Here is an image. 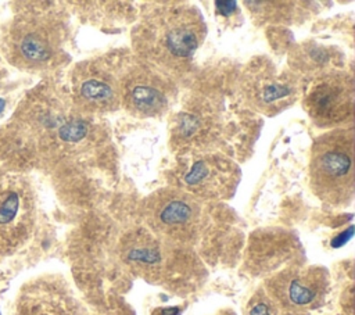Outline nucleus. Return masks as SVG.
Here are the masks:
<instances>
[{"label": "nucleus", "instance_id": "obj_1", "mask_svg": "<svg viewBox=\"0 0 355 315\" xmlns=\"http://www.w3.org/2000/svg\"><path fill=\"white\" fill-rule=\"evenodd\" d=\"M207 33L197 7L186 3H162L144 14L132 32L136 58L171 76L189 69Z\"/></svg>", "mask_w": 355, "mask_h": 315}, {"label": "nucleus", "instance_id": "obj_2", "mask_svg": "<svg viewBox=\"0 0 355 315\" xmlns=\"http://www.w3.org/2000/svg\"><path fill=\"white\" fill-rule=\"evenodd\" d=\"M309 182L313 193L330 204H345L352 198V128L331 129L315 140L311 151Z\"/></svg>", "mask_w": 355, "mask_h": 315}, {"label": "nucleus", "instance_id": "obj_3", "mask_svg": "<svg viewBox=\"0 0 355 315\" xmlns=\"http://www.w3.org/2000/svg\"><path fill=\"white\" fill-rule=\"evenodd\" d=\"M130 56L110 53L78 64L72 72V103L86 115L121 107V83Z\"/></svg>", "mask_w": 355, "mask_h": 315}, {"label": "nucleus", "instance_id": "obj_4", "mask_svg": "<svg viewBox=\"0 0 355 315\" xmlns=\"http://www.w3.org/2000/svg\"><path fill=\"white\" fill-rule=\"evenodd\" d=\"M175 94L171 76L130 56L122 75L121 105L139 118H155L171 107Z\"/></svg>", "mask_w": 355, "mask_h": 315}, {"label": "nucleus", "instance_id": "obj_5", "mask_svg": "<svg viewBox=\"0 0 355 315\" xmlns=\"http://www.w3.org/2000/svg\"><path fill=\"white\" fill-rule=\"evenodd\" d=\"M354 99L352 75L334 69L315 78L304 97V107L318 126L337 129L352 121Z\"/></svg>", "mask_w": 355, "mask_h": 315}, {"label": "nucleus", "instance_id": "obj_6", "mask_svg": "<svg viewBox=\"0 0 355 315\" xmlns=\"http://www.w3.org/2000/svg\"><path fill=\"white\" fill-rule=\"evenodd\" d=\"M64 25L47 14H29L15 21L11 32V51L18 62L42 68L54 62L62 50Z\"/></svg>", "mask_w": 355, "mask_h": 315}, {"label": "nucleus", "instance_id": "obj_7", "mask_svg": "<svg viewBox=\"0 0 355 315\" xmlns=\"http://www.w3.org/2000/svg\"><path fill=\"white\" fill-rule=\"evenodd\" d=\"M35 196L21 176H0V254L18 250L35 223Z\"/></svg>", "mask_w": 355, "mask_h": 315}, {"label": "nucleus", "instance_id": "obj_8", "mask_svg": "<svg viewBox=\"0 0 355 315\" xmlns=\"http://www.w3.org/2000/svg\"><path fill=\"white\" fill-rule=\"evenodd\" d=\"M241 86L247 103L269 117L290 107L301 92L298 76L277 69L270 61L251 64Z\"/></svg>", "mask_w": 355, "mask_h": 315}, {"label": "nucleus", "instance_id": "obj_9", "mask_svg": "<svg viewBox=\"0 0 355 315\" xmlns=\"http://www.w3.org/2000/svg\"><path fill=\"white\" fill-rule=\"evenodd\" d=\"M240 169L230 160L208 154H194L178 168L179 189L204 197H220L234 191Z\"/></svg>", "mask_w": 355, "mask_h": 315}, {"label": "nucleus", "instance_id": "obj_10", "mask_svg": "<svg viewBox=\"0 0 355 315\" xmlns=\"http://www.w3.org/2000/svg\"><path fill=\"white\" fill-rule=\"evenodd\" d=\"M148 211L159 226L171 230L189 228L200 212L194 196L179 187L154 193L148 200Z\"/></svg>", "mask_w": 355, "mask_h": 315}, {"label": "nucleus", "instance_id": "obj_11", "mask_svg": "<svg viewBox=\"0 0 355 315\" xmlns=\"http://www.w3.org/2000/svg\"><path fill=\"white\" fill-rule=\"evenodd\" d=\"M286 287L288 301L297 307H306L318 297V286L304 276L290 278Z\"/></svg>", "mask_w": 355, "mask_h": 315}, {"label": "nucleus", "instance_id": "obj_12", "mask_svg": "<svg viewBox=\"0 0 355 315\" xmlns=\"http://www.w3.org/2000/svg\"><path fill=\"white\" fill-rule=\"evenodd\" d=\"M161 250L154 243L135 244L128 248L126 259L129 262H137L143 265H155L161 261Z\"/></svg>", "mask_w": 355, "mask_h": 315}, {"label": "nucleus", "instance_id": "obj_13", "mask_svg": "<svg viewBox=\"0 0 355 315\" xmlns=\"http://www.w3.org/2000/svg\"><path fill=\"white\" fill-rule=\"evenodd\" d=\"M352 232H354V228L349 226L345 232L340 233L338 236H336L333 240H331V247H341L344 243H347L351 237H352Z\"/></svg>", "mask_w": 355, "mask_h": 315}, {"label": "nucleus", "instance_id": "obj_14", "mask_svg": "<svg viewBox=\"0 0 355 315\" xmlns=\"http://www.w3.org/2000/svg\"><path fill=\"white\" fill-rule=\"evenodd\" d=\"M250 315H270V309L265 303H257L251 307Z\"/></svg>", "mask_w": 355, "mask_h": 315}, {"label": "nucleus", "instance_id": "obj_15", "mask_svg": "<svg viewBox=\"0 0 355 315\" xmlns=\"http://www.w3.org/2000/svg\"><path fill=\"white\" fill-rule=\"evenodd\" d=\"M180 309L178 307H169V308H157L153 315H179Z\"/></svg>", "mask_w": 355, "mask_h": 315}, {"label": "nucleus", "instance_id": "obj_16", "mask_svg": "<svg viewBox=\"0 0 355 315\" xmlns=\"http://www.w3.org/2000/svg\"><path fill=\"white\" fill-rule=\"evenodd\" d=\"M3 108H4V101H3V100H0V112L3 111Z\"/></svg>", "mask_w": 355, "mask_h": 315}]
</instances>
